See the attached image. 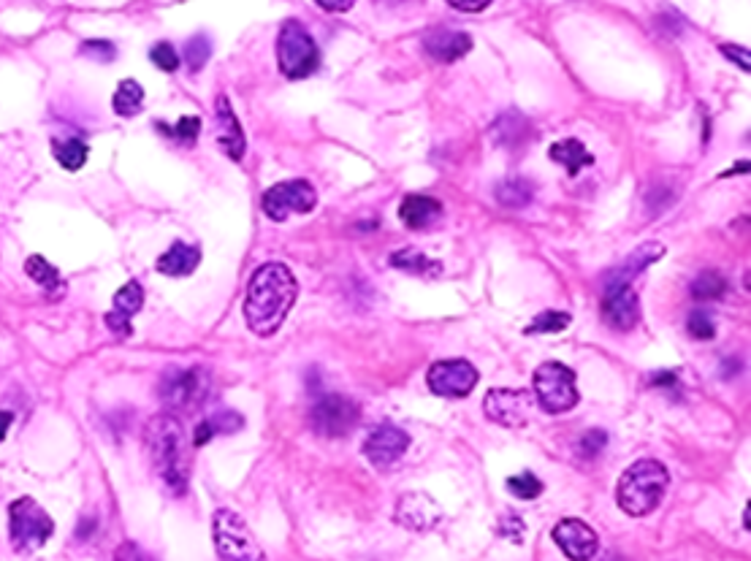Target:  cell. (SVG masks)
<instances>
[{"instance_id": "cell-3", "label": "cell", "mask_w": 751, "mask_h": 561, "mask_svg": "<svg viewBox=\"0 0 751 561\" xmlns=\"http://www.w3.org/2000/svg\"><path fill=\"white\" fill-rule=\"evenodd\" d=\"M667 483H670V472L662 461L640 459L629 464L624 475L619 477V488H616V502H619L621 513L632 515V518L654 513L659 502L665 499Z\"/></svg>"}, {"instance_id": "cell-15", "label": "cell", "mask_w": 751, "mask_h": 561, "mask_svg": "<svg viewBox=\"0 0 751 561\" xmlns=\"http://www.w3.org/2000/svg\"><path fill=\"white\" fill-rule=\"evenodd\" d=\"M410 448V437L404 434L399 426H391V423H383L372 429V434L364 442V456H367L369 464H375L377 469H385L396 464L402 459L404 453Z\"/></svg>"}, {"instance_id": "cell-40", "label": "cell", "mask_w": 751, "mask_h": 561, "mask_svg": "<svg viewBox=\"0 0 751 561\" xmlns=\"http://www.w3.org/2000/svg\"><path fill=\"white\" fill-rule=\"evenodd\" d=\"M114 559L117 561H155L147 551H141L136 543H123L114 553Z\"/></svg>"}, {"instance_id": "cell-31", "label": "cell", "mask_w": 751, "mask_h": 561, "mask_svg": "<svg viewBox=\"0 0 751 561\" xmlns=\"http://www.w3.org/2000/svg\"><path fill=\"white\" fill-rule=\"evenodd\" d=\"M724 290H727V280H724L719 272L697 274L695 282H692V296H695V301L722 299Z\"/></svg>"}, {"instance_id": "cell-43", "label": "cell", "mask_w": 751, "mask_h": 561, "mask_svg": "<svg viewBox=\"0 0 751 561\" xmlns=\"http://www.w3.org/2000/svg\"><path fill=\"white\" fill-rule=\"evenodd\" d=\"M315 3H318L320 9L334 11V14H339V11L353 9V3H356V0H315Z\"/></svg>"}, {"instance_id": "cell-9", "label": "cell", "mask_w": 751, "mask_h": 561, "mask_svg": "<svg viewBox=\"0 0 751 561\" xmlns=\"http://www.w3.org/2000/svg\"><path fill=\"white\" fill-rule=\"evenodd\" d=\"M358 418H361V410L358 404L348 396H337V393H329L323 396L310 412V426L315 434L320 437H329V440H339V437H348L350 431L358 426Z\"/></svg>"}, {"instance_id": "cell-20", "label": "cell", "mask_w": 751, "mask_h": 561, "mask_svg": "<svg viewBox=\"0 0 751 561\" xmlns=\"http://www.w3.org/2000/svg\"><path fill=\"white\" fill-rule=\"evenodd\" d=\"M423 49L437 60V63H456L472 49V38L461 30H432L423 38Z\"/></svg>"}, {"instance_id": "cell-34", "label": "cell", "mask_w": 751, "mask_h": 561, "mask_svg": "<svg viewBox=\"0 0 751 561\" xmlns=\"http://www.w3.org/2000/svg\"><path fill=\"white\" fill-rule=\"evenodd\" d=\"M209 57H212V41L204 33H198L185 44V60H188L190 71H201L207 66Z\"/></svg>"}, {"instance_id": "cell-14", "label": "cell", "mask_w": 751, "mask_h": 561, "mask_svg": "<svg viewBox=\"0 0 751 561\" xmlns=\"http://www.w3.org/2000/svg\"><path fill=\"white\" fill-rule=\"evenodd\" d=\"M662 255H665V247H662V244H657V242L640 244L638 250H632V253H629L619 266H613V269L605 272V277H602V288H605V293L629 288L632 280L646 272L651 263H657Z\"/></svg>"}, {"instance_id": "cell-25", "label": "cell", "mask_w": 751, "mask_h": 561, "mask_svg": "<svg viewBox=\"0 0 751 561\" xmlns=\"http://www.w3.org/2000/svg\"><path fill=\"white\" fill-rule=\"evenodd\" d=\"M245 426V421H242V415L234 410H220L215 412L212 418H207L204 423H198V429L196 434H193V445H207L215 434H234V431H239Z\"/></svg>"}, {"instance_id": "cell-44", "label": "cell", "mask_w": 751, "mask_h": 561, "mask_svg": "<svg viewBox=\"0 0 751 561\" xmlns=\"http://www.w3.org/2000/svg\"><path fill=\"white\" fill-rule=\"evenodd\" d=\"M11 423H14V415L9 410H0V442L6 440V434H9Z\"/></svg>"}, {"instance_id": "cell-24", "label": "cell", "mask_w": 751, "mask_h": 561, "mask_svg": "<svg viewBox=\"0 0 751 561\" xmlns=\"http://www.w3.org/2000/svg\"><path fill=\"white\" fill-rule=\"evenodd\" d=\"M551 160L559 163V166H564L570 177H578L581 169H586V166H592L594 163L592 152L586 150L578 139L556 141L554 147H551Z\"/></svg>"}, {"instance_id": "cell-23", "label": "cell", "mask_w": 751, "mask_h": 561, "mask_svg": "<svg viewBox=\"0 0 751 561\" xmlns=\"http://www.w3.org/2000/svg\"><path fill=\"white\" fill-rule=\"evenodd\" d=\"M442 215V204L432 196H407L399 206V217L407 228L421 231L426 225L437 223V217Z\"/></svg>"}, {"instance_id": "cell-22", "label": "cell", "mask_w": 751, "mask_h": 561, "mask_svg": "<svg viewBox=\"0 0 751 561\" xmlns=\"http://www.w3.org/2000/svg\"><path fill=\"white\" fill-rule=\"evenodd\" d=\"M529 136H532V125L521 112H505L491 125V139L497 147H505V150L521 147Z\"/></svg>"}, {"instance_id": "cell-16", "label": "cell", "mask_w": 751, "mask_h": 561, "mask_svg": "<svg viewBox=\"0 0 751 561\" xmlns=\"http://www.w3.org/2000/svg\"><path fill=\"white\" fill-rule=\"evenodd\" d=\"M396 524L413 532H429L440 524L442 507L429 494H404L399 496L394 510Z\"/></svg>"}, {"instance_id": "cell-28", "label": "cell", "mask_w": 751, "mask_h": 561, "mask_svg": "<svg viewBox=\"0 0 751 561\" xmlns=\"http://www.w3.org/2000/svg\"><path fill=\"white\" fill-rule=\"evenodd\" d=\"M52 152H55V160L66 171H82V166L87 163V144L82 139H66L52 141Z\"/></svg>"}, {"instance_id": "cell-41", "label": "cell", "mask_w": 751, "mask_h": 561, "mask_svg": "<svg viewBox=\"0 0 751 561\" xmlns=\"http://www.w3.org/2000/svg\"><path fill=\"white\" fill-rule=\"evenodd\" d=\"M722 55L727 57V60H735L738 66L743 68V71H751V55H749V49H743V47H730V44H724L722 47Z\"/></svg>"}, {"instance_id": "cell-4", "label": "cell", "mask_w": 751, "mask_h": 561, "mask_svg": "<svg viewBox=\"0 0 751 561\" xmlns=\"http://www.w3.org/2000/svg\"><path fill=\"white\" fill-rule=\"evenodd\" d=\"M212 377L204 366H171L163 372L158 385V396L166 412H188L204 404L209 396Z\"/></svg>"}, {"instance_id": "cell-7", "label": "cell", "mask_w": 751, "mask_h": 561, "mask_svg": "<svg viewBox=\"0 0 751 561\" xmlns=\"http://www.w3.org/2000/svg\"><path fill=\"white\" fill-rule=\"evenodd\" d=\"M532 396H535L537 407H543L548 415L570 412L578 404L575 372L559 361H545L537 366L535 377H532Z\"/></svg>"}, {"instance_id": "cell-13", "label": "cell", "mask_w": 751, "mask_h": 561, "mask_svg": "<svg viewBox=\"0 0 751 561\" xmlns=\"http://www.w3.org/2000/svg\"><path fill=\"white\" fill-rule=\"evenodd\" d=\"M554 543L570 561H592L600 551V540L592 526L583 524L581 518H562L554 526Z\"/></svg>"}, {"instance_id": "cell-5", "label": "cell", "mask_w": 751, "mask_h": 561, "mask_svg": "<svg viewBox=\"0 0 751 561\" xmlns=\"http://www.w3.org/2000/svg\"><path fill=\"white\" fill-rule=\"evenodd\" d=\"M212 537L220 561H266L261 543L239 513L220 507L212 518Z\"/></svg>"}, {"instance_id": "cell-2", "label": "cell", "mask_w": 751, "mask_h": 561, "mask_svg": "<svg viewBox=\"0 0 751 561\" xmlns=\"http://www.w3.org/2000/svg\"><path fill=\"white\" fill-rule=\"evenodd\" d=\"M144 445H147L152 467L163 480V486L169 488L171 494H185L190 480V456L188 437H185V429L177 421V415L160 412V415L150 418L147 429H144Z\"/></svg>"}, {"instance_id": "cell-45", "label": "cell", "mask_w": 751, "mask_h": 561, "mask_svg": "<svg viewBox=\"0 0 751 561\" xmlns=\"http://www.w3.org/2000/svg\"><path fill=\"white\" fill-rule=\"evenodd\" d=\"M738 171H749V163H746V160H743V163H738V166H735V169L724 171L722 177H733V174H738Z\"/></svg>"}, {"instance_id": "cell-36", "label": "cell", "mask_w": 751, "mask_h": 561, "mask_svg": "<svg viewBox=\"0 0 751 561\" xmlns=\"http://www.w3.org/2000/svg\"><path fill=\"white\" fill-rule=\"evenodd\" d=\"M605 445H608V434L600 429H592L586 431L581 437V442H578V453H581L583 459H597Z\"/></svg>"}, {"instance_id": "cell-29", "label": "cell", "mask_w": 751, "mask_h": 561, "mask_svg": "<svg viewBox=\"0 0 751 561\" xmlns=\"http://www.w3.org/2000/svg\"><path fill=\"white\" fill-rule=\"evenodd\" d=\"M391 266H396V269H402V272H410V274L440 272V266L432 263V258H426L423 253H418V250H396V253L391 255Z\"/></svg>"}, {"instance_id": "cell-11", "label": "cell", "mask_w": 751, "mask_h": 561, "mask_svg": "<svg viewBox=\"0 0 751 561\" xmlns=\"http://www.w3.org/2000/svg\"><path fill=\"white\" fill-rule=\"evenodd\" d=\"M483 410L486 418L505 429H521L529 423V418L535 415L537 402L532 391H521V388H497V391L486 393L483 399Z\"/></svg>"}, {"instance_id": "cell-21", "label": "cell", "mask_w": 751, "mask_h": 561, "mask_svg": "<svg viewBox=\"0 0 751 561\" xmlns=\"http://www.w3.org/2000/svg\"><path fill=\"white\" fill-rule=\"evenodd\" d=\"M198 261H201L198 247L188 242H174L158 258V272L166 274V277H188L198 269Z\"/></svg>"}, {"instance_id": "cell-19", "label": "cell", "mask_w": 751, "mask_h": 561, "mask_svg": "<svg viewBox=\"0 0 751 561\" xmlns=\"http://www.w3.org/2000/svg\"><path fill=\"white\" fill-rule=\"evenodd\" d=\"M215 117H217V144L223 147V152H226L231 160L245 158V133H242L239 117H236L234 109H231V103H228L226 95H220V98H217Z\"/></svg>"}, {"instance_id": "cell-32", "label": "cell", "mask_w": 751, "mask_h": 561, "mask_svg": "<svg viewBox=\"0 0 751 561\" xmlns=\"http://www.w3.org/2000/svg\"><path fill=\"white\" fill-rule=\"evenodd\" d=\"M567 326H570V315H567V312L548 309V312H540V315L526 326V334H559V331H564Z\"/></svg>"}, {"instance_id": "cell-27", "label": "cell", "mask_w": 751, "mask_h": 561, "mask_svg": "<svg viewBox=\"0 0 751 561\" xmlns=\"http://www.w3.org/2000/svg\"><path fill=\"white\" fill-rule=\"evenodd\" d=\"M532 196H535V187L524 177L505 179V182L497 185V201L502 206H510V209H521V206L532 201Z\"/></svg>"}, {"instance_id": "cell-37", "label": "cell", "mask_w": 751, "mask_h": 561, "mask_svg": "<svg viewBox=\"0 0 751 561\" xmlns=\"http://www.w3.org/2000/svg\"><path fill=\"white\" fill-rule=\"evenodd\" d=\"M163 133H169L174 139L185 141V144H193L198 139V133H201V120L198 117H182V120L174 125V128H166V125H160Z\"/></svg>"}, {"instance_id": "cell-10", "label": "cell", "mask_w": 751, "mask_h": 561, "mask_svg": "<svg viewBox=\"0 0 751 561\" xmlns=\"http://www.w3.org/2000/svg\"><path fill=\"white\" fill-rule=\"evenodd\" d=\"M315 204H318V193L304 179H288L263 193V212L277 223L288 220V215H307L315 209Z\"/></svg>"}, {"instance_id": "cell-42", "label": "cell", "mask_w": 751, "mask_h": 561, "mask_svg": "<svg viewBox=\"0 0 751 561\" xmlns=\"http://www.w3.org/2000/svg\"><path fill=\"white\" fill-rule=\"evenodd\" d=\"M445 3L453 6V9L464 11V14H478V11L489 9L491 6V0H445Z\"/></svg>"}, {"instance_id": "cell-38", "label": "cell", "mask_w": 751, "mask_h": 561, "mask_svg": "<svg viewBox=\"0 0 751 561\" xmlns=\"http://www.w3.org/2000/svg\"><path fill=\"white\" fill-rule=\"evenodd\" d=\"M686 331L695 339H714L716 334L714 320H711V315H705L703 309H697V312L689 315V320H686Z\"/></svg>"}, {"instance_id": "cell-8", "label": "cell", "mask_w": 751, "mask_h": 561, "mask_svg": "<svg viewBox=\"0 0 751 561\" xmlns=\"http://www.w3.org/2000/svg\"><path fill=\"white\" fill-rule=\"evenodd\" d=\"M55 532V524L44 507L38 505L36 499L22 496L17 502H11L9 507V537L14 551L28 553L36 551L47 543Z\"/></svg>"}, {"instance_id": "cell-39", "label": "cell", "mask_w": 751, "mask_h": 561, "mask_svg": "<svg viewBox=\"0 0 751 561\" xmlns=\"http://www.w3.org/2000/svg\"><path fill=\"white\" fill-rule=\"evenodd\" d=\"M85 57H93L98 63H109L117 55V49L112 47V41H85L82 49H79Z\"/></svg>"}, {"instance_id": "cell-35", "label": "cell", "mask_w": 751, "mask_h": 561, "mask_svg": "<svg viewBox=\"0 0 751 561\" xmlns=\"http://www.w3.org/2000/svg\"><path fill=\"white\" fill-rule=\"evenodd\" d=\"M150 60L160 68V71H169V74L179 68L177 49L171 47L169 41H160V44H155V47L150 49Z\"/></svg>"}, {"instance_id": "cell-1", "label": "cell", "mask_w": 751, "mask_h": 561, "mask_svg": "<svg viewBox=\"0 0 751 561\" xmlns=\"http://www.w3.org/2000/svg\"><path fill=\"white\" fill-rule=\"evenodd\" d=\"M299 299V282L285 263H266L250 277L245 296L247 326L258 337H272Z\"/></svg>"}, {"instance_id": "cell-30", "label": "cell", "mask_w": 751, "mask_h": 561, "mask_svg": "<svg viewBox=\"0 0 751 561\" xmlns=\"http://www.w3.org/2000/svg\"><path fill=\"white\" fill-rule=\"evenodd\" d=\"M25 272H28L30 280L38 282L41 288L57 290L60 285H63V280H60V272H57L55 266H52L47 258H41V255H30L28 263H25Z\"/></svg>"}, {"instance_id": "cell-26", "label": "cell", "mask_w": 751, "mask_h": 561, "mask_svg": "<svg viewBox=\"0 0 751 561\" xmlns=\"http://www.w3.org/2000/svg\"><path fill=\"white\" fill-rule=\"evenodd\" d=\"M141 103H144V90L136 79H125L117 85L112 95V109L120 117H133V114L141 112Z\"/></svg>"}, {"instance_id": "cell-18", "label": "cell", "mask_w": 751, "mask_h": 561, "mask_svg": "<svg viewBox=\"0 0 751 561\" xmlns=\"http://www.w3.org/2000/svg\"><path fill=\"white\" fill-rule=\"evenodd\" d=\"M602 318L616 331H632L640 323V301L632 288L613 290L602 299Z\"/></svg>"}, {"instance_id": "cell-33", "label": "cell", "mask_w": 751, "mask_h": 561, "mask_svg": "<svg viewBox=\"0 0 751 561\" xmlns=\"http://www.w3.org/2000/svg\"><path fill=\"white\" fill-rule=\"evenodd\" d=\"M507 491L518 496V499H524V502H532V499L543 494V483L532 472H521V475L507 477Z\"/></svg>"}, {"instance_id": "cell-17", "label": "cell", "mask_w": 751, "mask_h": 561, "mask_svg": "<svg viewBox=\"0 0 751 561\" xmlns=\"http://www.w3.org/2000/svg\"><path fill=\"white\" fill-rule=\"evenodd\" d=\"M144 304V288L139 282H125L123 288L114 293L112 312H106V326L114 331L117 337H131V318L136 315Z\"/></svg>"}, {"instance_id": "cell-6", "label": "cell", "mask_w": 751, "mask_h": 561, "mask_svg": "<svg viewBox=\"0 0 751 561\" xmlns=\"http://www.w3.org/2000/svg\"><path fill=\"white\" fill-rule=\"evenodd\" d=\"M277 63L288 79H304L318 71L320 52L310 30L296 19H288L277 36Z\"/></svg>"}, {"instance_id": "cell-12", "label": "cell", "mask_w": 751, "mask_h": 561, "mask_svg": "<svg viewBox=\"0 0 751 561\" xmlns=\"http://www.w3.org/2000/svg\"><path fill=\"white\" fill-rule=\"evenodd\" d=\"M478 377V369L470 361L453 358V361H437L426 374V385L429 391L445 399H464L478 385Z\"/></svg>"}]
</instances>
